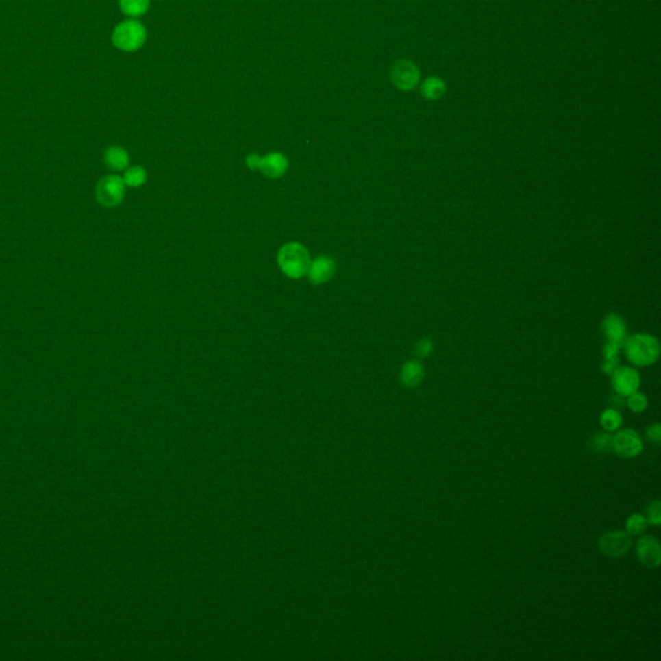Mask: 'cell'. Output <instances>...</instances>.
<instances>
[{"mask_svg": "<svg viewBox=\"0 0 661 661\" xmlns=\"http://www.w3.org/2000/svg\"><path fill=\"white\" fill-rule=\"evenodd\" d=\"M611 376H612V386L616 394L627 397L639 389L640 376L636 369L617 367V370Z\"/></svg>", "mask_w": 661, "mask_h": 661, "instance_id": "9c48e42d", "label": "cell"}, {"mask_svg": "<svg viewBox=\"0 0 661 661\" xmlns=\"http://www.w3.org/2000/svg\"><path fill=\"white\" fill-rule=\"evenodd\" d=\"M624 349L627 359L638 367L653 364L660 356L659 341L647 334H638L627 338Z\"/></svg>", "mask_w": 661, "mask_h": 661, "instance_id": "7a4b0ae2", "label": "cell"}, {"mask_svg": "<svg viewBox=\"0 0 661 661\" xmlns=\"http://www.w3.org/2000/svg\"><path fill=\"white\" fill-rule=\"evenodd\" d=\"M421 93L427 100H438L446 93V84L438 77H430L423 83Z\"/></svg>", "mask_w": 661, "mask_h": 661, "instance_id": "9a60e30c", "label": "cell"}, {"mask_svg": "<svg viewBox=\"0 0 661 661\" xmlns=\"http://www.w3.org/2000/svg\"><path fill=\"white\" fill-rule=\"evenodd\" d=\"M619 367V358H605L602 363V371L606 375H612Z\"/></svg>", "mask_w": 661, "mask_h": 661, "instance_id": "cb8c5ba5", "label": "cell"}, {"mask_svg": "<svg viewBox=\"0 0 661 661\" xmlns=\"http://www.w3.org/2000/svg\"><path fill=\"white\" fill-rule=\"evenodd\" d=\"M260 159L261 157H258V154H251L247 158V166L248 169H252V171H256L258 169V166H260Z\"/></svg>", "mask_w": 661, "mask_h": 661, "instance_id": "484cf974", "label": "cell"}, {"mask_svg": "<svg viewBox=\"0 0 661 661\" xmlns=\"http://www.w3.org/2000/svg\"><path fill=\"white\" fill-rule=\"evenodd\" d=\"M125 192L123 179L116 175H109L99 181L96 188L97 201L103 207H115L121 204Z\"/></svg>", "mask_w": 661, "mask_h": 661, "instance_id": "5b68a950", "label": "cell"}, {"mask_svg": "<svg viewBox=\"0 0 661 661\" xmlns=\"http://www.w3.org/2000/svg\"><path fill=\"white\" fill-rule=\"evenodd\" d=\"M278 265L284 275L292 279H300L306 275L310 265V253L301 243L290 242L280 247Z\"/></svg>", "mask_w": 661, "mask_h": 661, "instance_id": "6da1fadb", "label": "cell"}, {"mask_svg": "<svg viewBox=\"0 0 661 661\" xmlns=\"http://www.w3.org/2000/svg\"><path fill=\"white\" fill-rule=\"evenodd\" d=\"M592 447L599 453H607L612 451V436L608 432L597 433L592 439Z\"/></svg>", "mask_w": 661, "mask_h": 661, "instance_id": "ffe728a7", "label": "cell"}, {"mask_svg": "<svg viewBox=\"0 0 661 661\" xmlns=\"http://www.w3.org/2000/svg\"><path fill=\"white\" fill-rule=\"evenodd\" d=\"M637 558L647 569H656L660 564V542L653 536H642L637 542Z\"/></svg>", "mask_w": 661, "mask_h": 661, "instance_id": "30bf717a", "label": "cell"}, {"mask_svg": "<svg viewBox=\"0 0 661 661\" xmlns=\"http://www.w3.org/2000/svg\"><path fill=\"white\" fill-rule=\"evenodd\" d=\"M647 438L655 442V443H659L661 440V426L659 424H653L651 425L649 429H647Z\"/></svg>", "mask_w": 661, "mask_h": 661, "instance_id": "d4e9b609", "label": "cell"}, {"mask_svg": "<svg viewBox=\"0 0 661 661\" xmlns=\"http://www.w3.org/2000/svg\"><path fill=\"white\" fill-rule=\"evenodd\" d=\"M432 351H433V344L429 338H423L417 342L415 353L419 358H427L432 354Z\"/></svg>", "mask_w": 661, "mask_h": 661, "instance_id": "603a6c76", "label": "cell"}, {"mask_svg": "<svg viewBox=\"0 0 661 661\" xmlns=\"http://www.w3.org/2000/svg\"><path fill=\"white\" fill-rule=\"evenodd\" d=\"M612 451L625 459L636 458L643 451L642 438L633 429L619 430L615 436H612Z\"/></svg>", "mask_w": 661, "mask_h": 661, "instance_id": "52a82bcc", "label": "cell"}, {"mask_svg": "<svg viewBox=\"0 0 661 661\" xmlns=\"http://www.w3.org/2000/svg\"><path fill=\"white\" fill-rule=\"evenodd\" d=\"M146 179H147V173H146L145 169L136 166V167H131V169L125 171L123 181L125 185H128L131 188H140L145 184Z\"/></svg>", "mask_w": 661, "mask_h": 661, "instance_id": "ac0fdd59", "label": "cell"}, {"mask_svg": "<svg viewBox=\"0 0 661 661\" xmlns=\"http://www.w3.org/2000/svg\"><path fill=\"white\" fill-rule=\"evenodd\" d=\"M146 40L144 25L136 20H127L116 25L112 32V43L124 52H135Z\"/></svg>", "mask_w": 661, "mask_h": 661, "instance_id": "3957f363", "label": "cell"}, {"mask_svg": "<svg viewBox=\"0 0 661 661\" xmlns=\"http://www.w3.org/2000/svg\"><path fill=\"white\" fill-rule=\"evenodd\" d=\"M602 329L606 336L605 358H617L620 349L624 348L627 338L625 322L616 314H610L602 323Z\"/></svg>", "mask_w": 661, "mask_h": 661, "instance_id": "277c9868", "label": "cell"}, {"mask_svg": "<svg viewBox=\"0 0 661 661\" xmlns=\"http://www.w3.org/2000/svg\"><path fill=\"white\" fill-rule=\"evenodd\" d=\"M646 521L647 523H650L652 526L658 527L660 526L661 523V504L659 500H655L652 501L649 506L646 508Z\"/></svg>", "mask_w": 661, "mask_h": 661, "instance_id": "7402d4cb", "label": "cell"}, {"mask_svg": "<svg viewBox=\"0 0 661 661\" xmlns=\"http://www.w3.org/2000/svg\"><path fill=\"white\" fill-rule=\"evenodd\" d=\"M121 10L129 17H140L149 10L150 0H119Z\"/></svg>", "mask_w": 661, "mask_h": 661, "instance_id": "2e32d148", "label": "cell"}, {"mask_svg": "<svg viewBox=\"0 0 661 661\" xmlns=\"http://www.w3.org/2000/svg\"><path fill=\"white\" fill-rule=\"evenodd\" d=\"M627 407H629V408H630L633 412H636V414H640V412H643V411L647 408V404H649V402H647L646 395H645V394H642V392H639L638 390H637V392H634L633 394L627 395Z\"/></svg>", "mask_w": 661, "mask_h": 661, "instance_id": "44dd1931", "label": "cell"}, {"mask_svg": "<svg viewBox=\"0 0 661 661\" xmlns=\"http://www.w3.org/2000/svg\"><path fill=\"white\" fill-rule=\"evenodd\" d=\"M392 84L402 90H411L415 88L420 80V70L415 62L408 60L397 61L390 70Z\"/></svg>", "mask_w": 661, "mask_h": 661, "instance_id": "ba28073f", "label": "cell"}, {"mask_svg": "<svg viewBox=\"0 0 661 661\" xmlns=\"http://www.w3.org/2000/svg\"><path fill=\"white\" fill-rule=\"evenodd\" d=\"M601 551L610 558H621L632 547V536L627 531H608L598 541Z\"/></svg>", "mask_w": 661, "mask_h": 661, "instance_id": "8992f818", "label": "cell"}, {"mask_svg": "<svg viewBox=\"0 0 661 661\" xmlns=\"http://www.w3.org/2000/svg\"><path fill=\"white\" fill-rule=\"evenodd\" d=\"M336 273V264L329 256H318L314 261H310L308 269V278L315 284H323L325 282L332 279Z\"/></svg>", "mask_w": 661, "mask_h": 661, "instance_id": "8fae6325", "label": "cell"}, {"mask_svg": "<svg viewBox=\"0 0 661 661\" xmlns=\"http://www.w3.org/2000/svg\"><path fill=\"white\" fill-rule=\"evenodd\" d=\"M425 370L423 364L417 360H410L404 363L401 370V382L407 388H416L424 380Z\"/></svg>", "mask_w": 661, "mask_h": 661, "instance_id": "4fadbf2b", "label": "cell"}, {"mask_svg": "<svg viewBox=\"0 0 661 661\" xmlns=\"http://www.w3.org/2000/svg\"><path fill=\"white\" fill-rule=\"evenodd\" d=\"M288 169V159L282 153H270L260 159L258 171L269 179H279Z\"/></svg>", "mask_w": 661, "mask_h": 661, "instance_id": "7c38bea8", "label": "cell"}, {"mask_svg": "<svg viewBox=\"0 0 661 661\" xmlns=\"http://www.w3.org/2000/svg\"><path fill=\"white\" fill-rule=\"evenodd\" d=\"M105 163L112 171H124L129 164V154L121 146H110L105 151Z\"/></svg>", "mask_w": 661, "mask_h": 661, "instance_id": "5bb4252c", "label": "cell"}, {"mask_svg": "<svg viewBox=\"0 0 661 661\" xmlns=\"http://www.w3.org/2000/svg\"><path fill=\"white\" fill-rule=\"evenodd\" d=\"M625 527H627V532L630 536H638L646 531L647 521H646L645 516H640L638 513H636V514H632L627 518Z\"/></svg>", "mask_w": 661, "mask_h": 661, "instance_id": "d6986e66", "label": "cell"}, {"mask_svg": "<svg viewBox=\"0 0 661 661\" xmlns=\"http://www.w3.org/2000/svg\"><path fill=\"white\" fill-rule=\"evenodd\" d=\"M601 425L606 432H616L623 425V416L614 408H607L601 415Z\"/></svg>", "mask_w": 661, "mask_h": 661, "instance_id": "e0dca14e", "label": "cell"}]
</instances>
